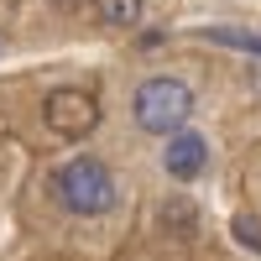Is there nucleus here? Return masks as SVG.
Returning a JSON list of instances; mask_svg holds the SVG:
<instances>
[{
	"mask_svg": "<svg viewBox=\"0 0 261 261\" xmlns=\"http://www.w3.org/2000/svg\"><path fill=\"white\" fill-rule=\"evenodd\" d=\"M188 115H193V94H188L183 79L157 73L136 89V125L151 130V136H178Z\"/></svg>",
	"mask_w": 261,
	"mask_h": 261,
	"instance_id": "f03ea898",
	"label": "nucleus"
},
{
	"mask_svg": "<svg viewBox=\"0 0 261 261\" xmlns=\"http://www.w3.org/2000/svg\"><path fill=\"white\" fill-rule=\"evenodd\" d=\"M235 241L261 251V220H251V214H235Z\"/></svg>",
	"mask_w": 261,
	"mask_h": 261,
	"instance_id": "0eeeda50",
	"label": "nucleus"
},
{
	"mask_svg": "<svg viewBox=\"0 0 261 261\" xmlns=\"http://www.w3.org/2000/svg\"><path fill=\"white\" fill-rule=\"evenodd\" d=\"M42 120H47L53 136L84 141V136L99 125V99H94L89 89H53L47 99H42Z\"/></svg>",
	"mask_w": 261,
	"mask_h": 261,
	"instance_id": "7ed1b4c3",
	"label": "nucleus"
},
{
	"mask_svg": "<svg viewBox=\"0 0 261 261\" xmlns=\"http://www.w3.org/2000/svg\"><path fill=\"white\" fill-rule=\"evenodd\" d=\"M53 188H58V204L68 214H105L115 204V178L99 157H73L68 167H58Z\"/></svg>",
	"mask_w": 261,
	"mask_h": 261,
	"instance_id": "f257e3e1",
	"label": "nucleus"
},
{
	"mask_svg": "<svg viewBox=\"0 0 261 261\" xmlns=\"http://www.w3.org/2000/svg\"><path fill=\"white\" fill-rule=\"evenodd\" d=\"M209 42H220V47H235V53H251V58H261V37H256V32H235V27H214V32H209Z\"/></svg>",
	"mask_w": 261,
	"mask_h": 261,
	"instance_id": "423d86ee",
	"label": "nucleus"
},
{
	"mask_svg": "<svg viewBox=\"0 0 261 261\" xmlns=\"http://www.w3.org/2000/svg\"><path fill=\"white\" fill-rule=\"evenodd\" d=\"M94 11H99V21L105 27H136L141 21V0H94Z\"/></svg>",
	"mask_w": 261,
	"mask_h": 261,
	"instance_id": "39448f33",
	"label": "nucleus"
},
{
	"mask_svg": "<svg viewBox=\"0 0 261 261\" xmlns=\"http://www.w3.org/2000/svg\"><path fill=\"white\" fill-rule=\"evenodd\" d=\"M162 167H167V178H178V183L199 178V172L209 167V146H204V136H193V130L167 136V146H162Z\"/></svg>",
	"mask_w": 261,
	"mask_h": 261,
	"instance_id": "20e7f679",
	"label": "nucleus"
}]
</instances>
